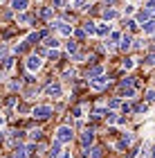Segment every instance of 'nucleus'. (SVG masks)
I'll use <instances>...</instances> for the list:
<instances>
[{
    "mask_svg": "<svg viewBox=\"0 0 155 158\" xmlns=\"http://www.w3.org/2000/svg\"><path fill=\"white\" fill-rule=\"evenodd\" d=\"M130 142H133V133H128V131H126V133H122V140H119L117 149H126V147L130 145Z\"/></svg>",
    "mask_w": 155,
    "mask_h": 158,
    "instance_id": "8",
    "label": "nucleus"
},
{
    "mask_svg": "<svg viewBox=\"0 0 155 158\" xmlns=\"http://www.w3.org/2000/svg\"><path fill=\"white\" fill-rule=\"evenodd\" d=\"M103 18H106V20L117 18V11H115V9H103Z\"/></svg>",
    "mask_w": 155,
    "mask_h": 158,
    "instance_id": "19",
    "label": "nucleus"
},
{
    "mask_svg": "<svg viewBox=\"0 0 155 158\" xmlns=\"http://www.w3.org/2000/svg\"><path fill=\"white\" fill-rule=\"evenodd\" d=\"M117 120H119V118H117V115H115L112 111H108V113H106V122H108V124H115Z\"/></svg>",
    "mask_w": 155,
    "mask_h": 158,
    "instance_id": "21",
    "label": "nucleus"
},
{
    "mask_svg": "<svg viewBox=\"0 0 155 158\" xmlns=\"http://www.w3.org/2000/svg\"><path fill=\"white\" fill-rule=\"evenodd\" d=\"M47 56H50L52 61H56V59H59V52H56V50H50V52H47Z\"/></svg>",
    "mask_w": 155,
    "mask_h": 158,
    "instance_id": "28",
    "label": "nucleus"
},
{
    "mask_svg": "<svg viewBox=\"0 0 155 158\" xmlns=\"http://www.w3.org/2000/svg\"><path fill=\"white\" fill-rule=\"evenodd\" d=\"M61 154H63L61 145H59V142H54V145H52V149H50V158H61Z\"/></svg>",
    "mask_w": 155,
    "mask_h": 158,
    "instance_id": "13",
    "label": "nucleus"
},
{
    "mask_svg": "<svg viewBox=\"0 0 155 158\" xmlns=\"http://www.w3.org/2000/svg\"><path fill=\"white\" fill-rule=\"evenodd\" d=\"M119 93H122L124 97H135V88H133V86H119Z\"/></svg>",
    "mask_w": 155,
    "mask_h": 158,
    "instance_id": "12",
    "label": "nucleus"
},
{
    "mask_svg": "<svg viewBox=\"0 0 155 158\" xmlns=\"http://www.w3.org/2000/svg\"><path fill=\"white\" fill-rule=\"evenodd\" d=\"M133 66H135V63H133V59H126V61H124V68H126V70H130Z\"/></svg>",
    "mask_w": 155,
    "mask_h": 158,
    "instance_id": "30",
    "label": "nucleus"
},
{
    "mask_svg": "<svg viewBox=\"0 0 155 158\" xmlns=\"http://www.w3.org/2000/svg\"><path fill=\"white\" fill-rule=\"evenodd\" d=\"M27 70H29V73H34V70H38L41 66H43V61H41V56L38 54H32V56H27Z\"/></svg>",
    "mask_w": 155,
    "mask_h": 158,
    "instance_id": "2",
    "label": "nucleus"
},
{
    "mask_svg": "<svg viewBox=\"0 0 155 158\" xmlns=\"http://www.w3.org/2000/svg\"><path fill=\"white\" fill-rule=\"evenodd\" d=\"M52 7H56V9H61V7H65V0H54Z\"/></svg>",
    "mask_w": 155,
    "mask_h": 158,
    "instance_id": "27",
    "label": "nucleus"
},
{
    "mask_svg": "<svg viewBox=\"0 0 155 158\" xmlns=\"http://www.w3.org/2000/svg\"><path fill=\"white\" fill-rule=\"evenodd\" d=\"M83 32H86V34H97V27H95V23H92V20L83 23Z\"/></svg>",
    "mask_w": 155,
    "mask_h": 158,
    "instance_id": "17",
    "label": "nucleus"
},
{
    "mask_svg": "<svg viewBox=\"0 0 155 158\" xmlns=\"http://www.w3.org/2000/svg\"><path fill=\"white\" fill-rule=\"evenodd\" d=\"M52 115V106H36L34 109V118L36 120H47Z\"/></svg>",
    "mask_w": 155,
    "mask_h": 158,
    "instance_id": "3",
    "label": "nucleus"
},
{
    "mask_svg": "<svg viewBox=\"0 0 155 158\" xmlns=\"http://www.w3.org/2000/svg\"><path fill=\"white\" fill-rule=\"evenodd\" d=\"M29 152H32V147H16L14 149V158H27Z\"/></svg>",
    "mask_w": 155,
    "mask_h": 158,
    "instance_id": "9",
    "label": "nucleus"
},
{
    "mask_svg": "<svg viewBox=\"0 0 155 158\" xmlns=\"http://www.w3.org/2000/svg\"><path fill=\"white\" fill-rule=\"evenodd\" d=\"M119 39H122V36H119L117 32H112V34H110V41H112V43H115V41H119Z\"/></svg>",
    "mask_w": 155,
    "mask_h": 158,
    "instance_id": "38",
    "label": "nucleus"
},
{
    "mask_svg": "<svg viewBox=\"0 0 155 158\" xmlns=\"http://www.w3.org/2000/svg\"><path fill=\"white\" fill-rule=\"evenodd\" d=\"M108 32H110V25H99L97 27V34H99V36H106Z\"/></svg>",
    "mask_w": 155,
    "mask_h": 158,
    "instance_id": "22",
    "label": "nucleus"
},
{
    "mask_svg": "<svg viewBox=\"0 0 155 158\" xmlns=\"http://www.w3.org/2000/svg\"><path fill=\"white\" fill-rule=\"evenodd\" d=\"M146 9H149V11L155 9V0H149V2H146Z\"/></svg>",
    "mask_w": 155,
    "mask_h": 158,
    "instance_id": "33",
    "label": "nucleus"
},
{
    "mask_svg": "<svg viewBox=\"0 0 155 158\" xmlns=\"http://www.w3.org/2000/svg\"><path fill=\"white\" fill-rule=\"evenodd\" d=\"M72 138H74V131H72V127H68V124H63V127H59L56 129V142H72Z\"/></svg>",
    "mask_w": 155,
    "mask_h": 158,
    "instance_id": "1",
    "label": "nucleus"
},
{
    "mask_svg": "<svg viewBox=\"0 0 155 158\" xmlns=\"http://www.w3.org/2000/svg\"><path fill=\"white\" fill-rule=\"evenodd\" d=\"M146 109H149L146 104H137V106H135L133 111H135V113H146Z\"/></svg>",
    "mask_w": 155,
    "mask_h": 158,
    "instance_id": "25",
    "label": "nucleus"
},
{
    "mask_svg": "<svg viewBox=\"0 0 155 158\" xmlns=\"http://www.w3.org/2000/svg\"><path fill=\"white\" fill-rule=\"evenodd\" d=\"M106 86H108V79H106L103 75L90 79V88H95V90H101V88H106Z\"/></svg>",
    "mask_w": 155,
    "mask_h": 158,
    "instance_id": "4",
    "label": "nucleus"
},
{
    "mask_svg": "<svg viewBox=\"0 0 155 158\" xmlns=\"http://www.w3.org/2000/svg\"><path fill=\"white\" fill-rule=\"evenodd\" d=\"M101 73H103V68H101V66H95L92 70H88V79H95V77H101Z\"/></svg>",
    "mask_w": 155,
    "mask_h": 158,
    "instance_id": "15",
    "label": "nucleus"
},
{
    "mask_svg": "<svg viewBox=\"0 0 155 158\" xmlns=\"http://www.w3.org/2000/svg\"><path fill=\"white\" fill-rule=\"evenodd\" d=\"M61 158H72V154H70V152H63V154H61Z\"/></svg>",
    "mask_w": 155,
    "mask_h": 158,
    "instance_id": "41",
    "label": "nucleus"
},
{
    "mask_svg": "<svg viewBox=\"0 0 155 158\" xmlns=\"http://www.w3.org/2000/svg\"><path fill=\"white\" fill-rule=\"evenodd\" d=\"M18 111H20V113H27V111H29V106H27V104H20Z\"/></svg>",
    "mask_w": 155,
    "mask_h": 158,
    "instance_id": "37",
    "label": "nucleus"
},
{
    "mask_svg": "<svg viewBox=\"0 0 155 158\" xmlns=\"http://www.w3.org/2000/svg\"><path fill=\"white\" fill-rule=\"evenodd\" d=\"M74 36H76V39H83V36H86V32H83V30H76Z\"/></svg>",
    "mask_w": 155,
    "mask_h": 158,
    "instance_id": "36",
    "label": "nucleus"
},
{
    "mask_svg": "<svg viewBox=\"0 0 155 158\" xmlns=\"http://www.w3.org/2000/svg\"><path fill=\"white\" fill-rule=\"evenodd\" d=\"M122 111H124V113H130L133 106H130V104H122Z\"/></svg>",
    "mask_w": 155,
    "mask_h": 158,
    "instance_id": "34",
    "label": "nucleus"
},
{
    "mask_svg": "<svg viewBox=\"0 0 155 158\" xmlns=\"http://www.w3.org/2000/svg\"><path fill=\"white\" fill-rule=\"evenodd\" d=\"M146 99H149V102H155V90H149V93H146Z\"/></svg>",
    "mask_w": 155,
    "mask_h": 158,
    "instance_id": "31",
    "label": "nucleus"
},
{
    "mask_svg": "<svg viewBox=\"0 0 155 158\" xmlns=\"http://www.w3.org/2000/svg\"><path fill=\"white\" fill-rule=\"evenodd\" d=\"M54 25H56V30H59L63 36H70V34H72V25L63 23V20H59V23H54Z\"/></svg>",
    "mask_w": 155,
    "mask_h": 158,
    "instance_id": "7",
    "label": "nucleus"
},
{
    "mask_svg": "<svg viewBox=\"0 0 155 158\" xmlns=\"http://www.w3.org/2000/svg\"><path fill=\"white\" fill-rule=\"evenodd\" d=\"M72 115H74V118H81V106H74V111H72Z\"/></svg>",
    "mask_w": 155,
    "mask_h": 158,
    "instance_id": "32",
    "label": "nucleus"
},
{
    "mask_svg": "<svg viewBox=\"0 0 155 158\" xmlns=\"http://www.w3.org/2000/svg\"><path fill=\"white\" fill-rule=\"evenodd\" d=\"M101 154H103V149H101V147H92L90 152L86 149V156H90V158H101Z\"/></svg>",
    "mask_w": 155,
    "mask_h": 158,
    "instance_id": "14",
    "label": "nucleus"
},
{
    "mask_svg": "<svg viewBox=\"0 0 155 158\" xmlns=\"http://www.w3.org/2000/svg\"><path fill=\"white\" fill-rule=\"evenodd\" d=\"M74 5L79 7V9H83V5H86V0H74Z\"/></svg>",
    "mask_w": 155,
    "mask_h": 158,
    "instance_id": "39",
    "label": "nucleus"
},
{
    "mask_svg": "<svg viewBox=\"0 0 155 158\" xmlns=\"http://www.w3.org/2000/svg\"><path fill=\"white\" fill-rule=\"evenodd\" d=\"M41 16L43 18H52V7H45V9L41 11Z\"/></svg>",
    "mask_w": 155,
    "mask_h": 158,
    "instance_id": "24",
    "label": "nucleus"
},
{
    "mask_svg": "<svg viewBox=\"0 0 155 158\" xmlns=\"http://www.w3.org/2000/svg\"><path fill=\"white\" fill-rule=\"evenodd\" d=\"M29 138H32V140H41V131H38V129H36V131H32Z\"/></svg>",
    "mask_w": 155,
    "mask_h": 158,
    "instance_id": "29",
    "label": "nucleus"
},
{
    "mask_svg": "<svg viewBox=\"0 0 155 158\" xmlns=\"http://www.w3.org/2000/svg\"><path fill=\"white\" fill-rule=\"evenodd\" d=\"M119 41H122V43H119V48H122V50H128V48H130V43H133V39L128 36V34H126V36H122Z\"/></svg>",
    "mask_w": 155,
    "mask_h": 158,
    "instance_id": "18",
    "label": "nucleus"
},
{
    "mask_svg": "<svg viewBox=\"0 0 155 158\" xmlns=\"http://www.w3.org/2000/svg\"><path fill=\"white\" fill-rule=\"evenodd\" d=\"M2 122H5V118H2V115H0V127H2Z\"/></svg>",
    "mask_w": 155,
    "mask_h": 158,
    "instance_id": "42",
    "label": "nucleus"
},
{
    "mask_svg": "<svg viewBox=\"0 0 155 158\" xmlns=\"http://www.w3.org/2000/svg\"><path fill=\"white\" fill-rule=\"evenodd\" d=\"M92 142H95V131H92V129L83 131V135H81V145H83V149H88Z\"/></svg>",
    "mask_w": 155,
    "mask_h": 158,
    "instance_id": "5",
    "label": "nucleus"
},
{
    "mask_svg": "<svg viewBox=\"0 0 155 158\" xmlns=\"http://www.w3.org/2000/svg\"><path fill=\"white\" fill-rule=\"evenodd\" d=\"M76 50H79V43H76V41H70V43H68V52H70V54H76Z\"/></svg>",
    "mask_w": 155,
    "mask_h": 158,
    "instance_id": "20",
    "label": "nucleus"
},
{
    "mask_svg": "<svg viewBox=\"0 0 155 158\" xmlns=\"http://www.w3.org/2000/svg\"><path fill=\"white\" fill-rule=\"evenodd\" d=\"M45 45H47V48H54V50H56V45H59V41H56V39H52V36H45Z\"/></svg>",
    "mask_w": 155,
    "mask_h": 158,
    "instance_id": "23",
    "label": "nucleus"
},
{
    "mask_svg": "<svg viewBox=\"0 0 155 158\" xmlns=\"http://www.w3.org/2000/svg\"><path fill=\"white\" fill-rule=\"evenodd\" d=\"M153 156H155V149H153Z\"/></svg>",
    "mask_w": 155,
    "mask_h": 158,
    "instance_id": "43",
    "label": "nucleus"
},
{
    "mask_svg": "<svg viewBox=\"0 0 155 158\" xmlns=\"http://www.w3.org/2000/svg\"><path fill=\"white\" fill-rule=\"evenodd\" d=\"M18 20H20V23H29V16H25V14H20V16H18Z\"/></svg>",
    "mask_w": 155,
    "mask_h": 158,
    "instance_id": "35",
    "label": "nucleus"
},
{
    "mask_svg": "<svg viewBox=\"0 0 155 158\" xmlns=\"http://www.w3.org/2000/svg\"><path fill=\"white\" fill-rule=\"evenodd\" d=\"M144 63H146V66H155V52L146 56V61H144Z\"/></svg>",
    "mask_w": 155,
    "mask_h": 158,
    "instance_id": "26",
    "label": "nucleus"
},
{
    "mask_svg": "<svg viewBox=\"0 0 155 158\" xmlns=\"http://www.w3.org/2000/svg\"><path fill=\"white\" fill-rule=\"evenodd\" d=\"M142 30H144V34H153V32H155V20L151 18L149 23H144V25H142Z\"/></svg>",
    "mask_w": 155,
    "mask_h": 158,
    "instance_id": "16",
    "label": "nucleus"
},
{
    "mask_svg": "<svg viewBox=\"0 0 155 158\" xmlns=\"http://www.w3.org/2000/svg\"><path fill=\"white\" fill-rule=\"evenodd\" d=\"M137 158H149V152H146V149H142V154H139Z\"/></svg>",
    "mask_w": 155,
    "mask_h": 158,
    "instance_id": "40",
    "label": "nucleus"
},
{
    "mask_svg": "<svg viewBox=\"0 0 155 158\" xmlns=\"http://www.w3.org/2000/svg\"><path fill=\"white\" fill-rule=\"evenodd\" d=\"M45 93H47L50 97H61V95H63V88H61V84H50V86L45 88Z\"/></svg>",
    "mask_w": 155,
    "mask_h": 158,
    "instance_id": "6",
    "label": "nucleus"
},
{
    "mask_svg": "<svg viewBox=\"0 0 155 158\" xmlns=\"http://www.w3.org/2000/svg\"><path fill=\"white\" fill-rule=\"evenodd\" d=\"M151 16H153V11H149V9H142V11L137 14V20L144 25V23H149V20H151Z\"/></svg>",
    "mask_w": 155,
    "mask_h": 158,
    "instance_id": "10",
    "label": "nucleus"
},
{
    "mask_svg": "<svg viewBox=\"0 0 155 158\" xmlns=\"http://www.w3.org/2000/svg\"><path fill=\"white\" fill-rule=\"evenodd\" d=\"M27 2L29 0H11V7H14V11H23L27 7Z\"/></svg>",
    "mask_w": 155,
    "mask_h": 158,
    "instance_id": "11",
    "label": "nucleus"
}]
</instances>
